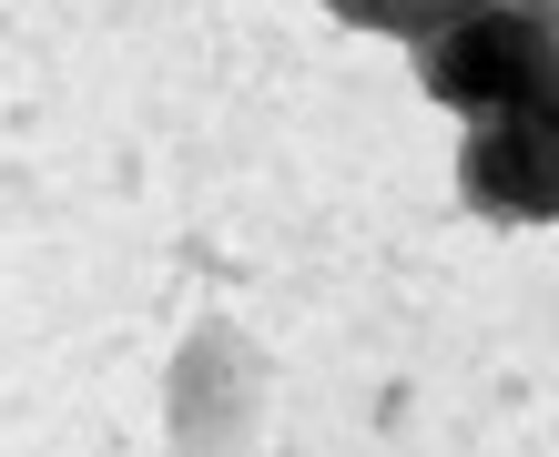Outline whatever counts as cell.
<instances>
[{
	"instance_id": "3",
	"label": "cell",
	"mask_w": 559,
	"mask_h": 457,
	"mask_svg": "<svg viewBox=\"0 0 559 457\" xmlns=\"http://www.w3.org/2000/svg\"><path fill=\"white\" fill-rule=\"evenodd\" d=\"M346 21H367V31H407V41H427L448 11H468V0H336Z\"/></svg>"
},
{
	"instance_id": "1",
	"label": "cell",
	"mask_w": 559,
	"mask_h": 457,
	"mask_svg": "<svg viewBox=\"0 0 559 457\" xmlns=\"http://www.w3.org/2000/svg\"><path fill=\"white\" fill-rule=\"evenodd\" d=\"M549 11L539 0H468V11H448L438 31L417 41V82L438 92L448 112H539L549 103Z\"/></svg>"
},
{
	"instance_id": "2",
	"label": "cell",
	"mask_w": 559,
	"mask_h": 457,
	"mask_svg": "<svg viewBox=\"0 0 559 457\" xmlns=\"http://www.w3.org/2000/svg\"><path fill=\"white\" fill-rule=\"evenodd\" d=\"M457 183L488 224H559V112H478Z\"/></svg>"
}]
</instances>
